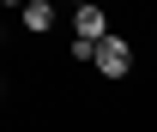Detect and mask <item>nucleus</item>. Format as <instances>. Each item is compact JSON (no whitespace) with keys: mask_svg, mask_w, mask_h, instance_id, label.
I'll return each mask as SVG.
<instances>
[{"mask_svg":"<svg viewBox=\"0 0 157 132\" xmlns=\"http://www.w3.org/2000/svg\"><path fill=\"white\" fill-rule=\"evenodd\" d=\"M73 36H78V42H109V36H115V30H109V12H103L97 0L73 6Z\"/></svg>","mask_w":157,"mask_h":132,"instance_id":"f03ea898","label":"nucleus"},{"mask_svg":"<svg viewBox=\"0 0 157 132\" xmlns=\"http://www.w3.org/2000/svg\"><path fill=\"white\" fill-rule=\"evenodd\" d=\"M97 72L109 78V84H115V78H127V72H133V42L121 36V30H115V36H109V42H103V48H97Z\"/></svg>","mask_w":157,"mask_h":132,"instance_id":"f257e3e1","label":"nucleus"},{"mask_svg":"<svg viewBox=\"0 0 157 132\" xmlns=\"http://www.w3.org/2000/svg\"><path fill=\"white\" fill-rule=\"evenodd\" d=\"M18 24L30 30V36H42V30H55V6H48V0H24V12H18Z\"/></svg>","mask_w":157,"mask_h":132,"instance_id":"7ed1b4c3","label":"nucleus"}]
</instances>
